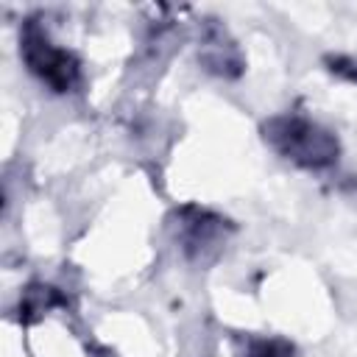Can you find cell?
<instances>
[{
	"instance_id": "1",
	"label": "cell",
	"mask_w": 357,
	"mask_h": 357,
	"mask_svg": "<svg viewBox=\"0 0 357 357\" xmlns=\"http://www.w3.org/2000/svg\"><path fill=\"white\" fill-rule=\"evenodd\" d=\"M262 139L284 162L301 170H329L337 165L340 156V142L335 131L296 112L268 117L262 123Z\"/></svg>"
},
{
	"instance_id": "2",
	"label": "cell",
	"mask_w": 357,
	"mask_h": 357,
	"mask_svg": "<svg viewBox=\"0 0 357 357\" xmlns=\"http://www.w3.org/2000/svg\"><path fill=\"white\" fill-rule=\"evenodd\" d=\"M20 53H22L25 67L50 92L67 95V92H75L81 86V61H78V56L70 53L67 47H59L36 20H28L22 25Z\"/></svg>"
},
{
	"instance_id": "3",
	"label": "cell",
	"mask_w": 357,
	"mask_h": 357,
	"mask_svg": "<svg viewBox=\"0 0 357 357\" xmlns=\"http://www.w3.org/2000/svg\"><path fill=\"white\" fill-rule=\"evenodd\" d=\"M170 226L176 231V243L181 248V254L190 262L206 265L218 257V251L223 248L229 231L234 229L223 215L198 206V204H184L173 212Z\"/></svg>"
},
{
	"instance_id": "4",
	"label": "cell",
	"mask_w": 357,
	"mask_h": 357,
	"mask_svg": "<svg viewBox=\"0 0 357 357\" xmlns=\"http://www.w3.org/2000/svg\"><path fill=\"white\" fill-rule=\"evenodd\" d=\"M198 61L206 73L220 75V78H240L245 70L243 53L234 45V39L226 33V28L215 20L204 22L201 31V47H198Z\"/></svg>"
},
{
	"instance_id": "5",
	"label": "cell",
	"mask_w": 357,
	"mask_h": 357,
	"mask_svg": "<svg viewBox=\"0 0 357 357\" xmlns=\"http://www.w3.org/2000/svg\"><path fill=\"white\" fill-rule=\"evenodd\" d=\"M53 304H67V298L50 287V284H36V287H28L25 293V301L20 304V318L22 321H31L33 312H42V310H50Z\"/></svg>"
},
{
	"instance_id": "6",
	"label": "cell",
	"mask_w": 357,
	"mask_h": 357,
	"mask_svg": "<svg viewBox=\"0 0 357 357\" xmlns=\"http://www.w3.org/2000/svg\"><path fill=\"white\" fill-rule=\"evenodd\" d=\"M324 64L335 78H340L346 84H357V59H351L346 53H329V56H324Z\"/></svg>"
},
{
	"instance_id": "7",
	"label": "cell",
	"mask_w": 357,
	"mask_h": 357,
	"mask_svg": "<svg viewBox=\"0 0 357 357\" xmlns=\"http://www.w3.org/2000/svg\"><path fill=\"white\" fill-rule=\"evenodd\" d=\"M95 357H109V354H103V351H95Z\"/></svg>"
}]
</instances>
